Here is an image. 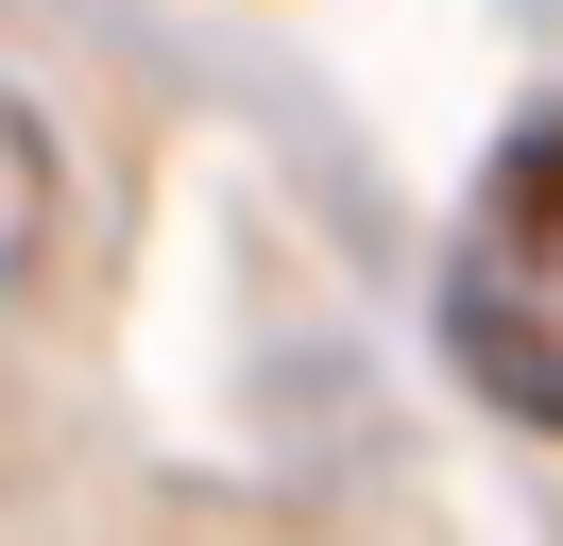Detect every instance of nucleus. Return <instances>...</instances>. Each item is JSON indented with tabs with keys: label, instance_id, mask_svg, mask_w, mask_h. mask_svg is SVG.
<instances>
[{
	"label": "nucleus",
	"instance_id": "obj_2",
	"mask_svg": "<svg viewBox=\"0 0 563 546\" xmlns=\"http://www.w3.org/2000/svg\"><path fill=\"white\" fill-rule=\"evenodd\" d=\"M35 222H52V154H35V120L0 102V291L35 273Z\"/></svg>",
	"mask_w": 563,
	"mask_h": 546
},
{
	"label": "nucleus",
	"instance_id": "obj_1",
	"mask_svg": "<svg viewBox=\"0 0 563 546\" xmlns=\"http://www.w3.org/2000/svg\"><path fill=\"white\" fill-rule=\"evenodd\" d=\"M444 359L478 375L512 427L563 444V136H529L478 188V222H461V256H444Z\"/></svg>",
	"mask_w": 563,
	"mask_h": 546
}]
</instances>
